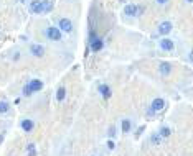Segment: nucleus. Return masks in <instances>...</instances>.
<instances>
[{
	"instance_id": "nucleus-1",
	"label": "nucleus",
	"mask_w": 193,
	"mask_h": 156,
	"mask_svg": "<svg viewBox=\"0 0 193 156\" xmlns=\"http://www.w3.org/2000/svg\"><path fill=\"white\" fill-rule=\"evenodd\" d=\"M41 89H43V81H40V79H30L25 84V87H23V95L30 97L32 94L41 91Z\"/></svg>"
},
{
	"instance_id": "nucleus-2",
	"label": "nucleus",
	"mask_w": 193,
	"mask_h": 156,
	"mask_svg": "<svg viewBox=\"0 0 193 156\" xmlns=\"http://www.w3.org/2000/svg\"><path fill=\"white\" fill-rule=\"evenodd\" d=\"M45 38L50 41H61L63 39V31H61L58 26H48L45 28Z\"/></svg>"
},
{
	"instance_id": "nucleus-3",
	"label": "nucleus",
	"mask_w": 193,
	"mask_h": 156,
	"mask_svg": "<svg viewBox=\"0 0 193 156\" xmlns=\"http://www.w3.org/2000/svg\"><path fill=\"white\" fill-rule=\"evenodd\" d=\"M58 28H60V30L65 33V35H69V33L74 30V25H73V21H71L69 18L63 17V18L58 20Z\"/></svg>"
},
{
	"instance_id": "nucleus-4",
	"label": "nucleus",
	"mask_w": 193,
	"mask_h": 156,
	"mask_svg": "<svg viewBox=\"0 0 193 156\" xmlns=\"http://www.w3.org/2000/svg\"><path fill=\"white\" fill-rule=\"evenodd\" d=\"M28 53L33 56V58H43L45 56V46L40 43H32L28 48Z\"/></svg>"
},
{
	"instance_id": "nucleus-5",
	"label": "nucleus",
	"mask_w": 193,
	"mask_h": 156,
	"mask_svg": "<svg viewBox=\"0 0 193 156\" xmlns=\"http://www.w3.org/2000/svg\"><path fill=\"white\" fill-rule=\"evenodd\" d=\"M159 46H160V49L165 51V53H172L173 49H175V43H173L170 38H162L159 41Z\"/></svg>"
},
{
	"instance_id": "nucleus-6",
	"label": "nucleus",
	"mask_w": 193,
	"mask_h": 156,
	"mask_svg": "<svg viewBox=\"0 0 193 156\" xmlns=\"http://www.w3.org/2000/svg\"><path fill=\"white\" fill-rule=\"evenodd\" d=\"M172 28H173V25L170 23V21H162V23L157 26V33L162 35V36H165V35H170Z\"/></svg>"
},
{
	"instance_id": "nucleus-7",
	"label": "nucleus",
	"mask_w": 193,
	"mask_h": 156,
	"mask_svg": "<svg viewBox=\"0 0 193 156\" xmlns=\"http://www.w3.org/2000/svg\"><path fill=\"white\" fill-rule=\"evenodd\" d=\"M165 105H167V102L163 100V99L157 97V99H153V100H152V104H150V109H152V110L157 113V112L163 110V109H165Z\"/></svg>"
},
{
	"instance_id": "nucleus-8",
	"label": "nucleus",
	"mask_w": 193,
	"mask_h": 156,
	"mask_svg": "<svg viewBox=\"0 0 193 156\" xmlns=\"http://www.w3.org/2000/svg\"><path fill=\"white\" fill-rule=\"evenodd\" d=\"M30 13H33V15L43 13V2L41 0H32L30 2Z\"/></svg>"
},
{
	"instance_id": "nucleus-9",
	"label": "nucleus",
	"mask_w": 193,
	"mask_h": 156,
	"mask_svg": "<svg viewBox=\"0 0 193 156\" xmlns=\"http://www.w3.org/2000/svg\"><path fill=\"white\" fill-rule=\"evenodd\" d=\"M102 46H104V39L101 38V36H98L96 39H93V41H89V48H91V51L93 53H98L102 49Z\"/></svg>"
},
{
	"instance_id": "nucleus-10",
	"label": "nucleus",
	"mask_w": 193,
	"mask_h": 156,
	"mask_svg": "<svg viewBox=\"0 0 193 156\" xmlns=\"http://www.w3.org/2000/svg\"><path fill=\"white\" fill-rule=\"evenodd\" d=\"M159 72H160V76H163V77L170 76V72H172V64H170V63H167V61L160 63V66H159Z\"/></svg>"
},
{
	"instance_id": "nucleus-11",
	"label": "nucleus",
	"mask_w": 193,
	"mask_h": 156,
	"mask_svg": "<svg viewBox=\"0 0 193 156\" xmlns=\"http://www.w3.org/2000/svg\"><path fill=\"white\" fill-rule=\"evenodd\" d=\"M20 127H22V130L23 131L30 133V131H33L35 123H33V120H30V118H23V120L20 122Z\"/></svg>"
},
{
	"instance_id": "nucleus-12",
	"label": "nucleus",
	"mask_w": 193,
	"mask_h": 156,
	"mask_svg": "<svg viewBox=\"0 0 193 156\" xmlns=\"http://www.w3.org/2000/svg\"><path fill=\"white\" fill-rule=\"evenodd\" d=\"M98 91H99V94H101V95H102L104 99H106V100L111 97V95H112V91H111V87H109L107 84H99Z\"/></svg>"
},
{
	"instance_id": "nucleus-13",
	"label": "nucleus",
	"mask_w": 193,
	"mask_h": 156,
	"mask_svg": "<svg viewBox=\"0 0 193 156\" xmlns=\"http://www.w3.org/2000/svg\"><path fill=\"white\" fill-rule=\"evenodd\" d=\"M124 15H126V17H137V5L127 3V5L124 7Z\"/></svg>"
},
{
	"instance_id": "nucleus-14",
	"label": "nucleus",
	"mask_w": 193,
	"mask_h": 156,
	"mask_svg": "<svg viewBox=\"0 0 193 156\" xmlns=\"http://www.w3.org/2000/svg\"><path fill=\"white\" fill-rule=\"evenodd\" d=\"M130 127H132L130 120H129V118H124V120H122V123H120L122 131H124V133H129V131H130Z\"/></svg>"
},
{
	"instance_id": "nucleus-15",
	"label": "nucleus",
	"mask_w": 193,
	"mask_h": 156,
	"mask_svg": "<svg viewBox=\"0 0 193 156\" xmlns=\"http://www.w3.org/2000/svg\"><path fill=\"white\" fill-rule=\"evenodd\" d=\"M43 2V13H50L53 10V2L51 0H41Z\"/></svg>"
},
{
	"instance_id": "nucleus-16",
	"label": "nucleus",
	"mask_w": 193,
	"mask_h": 156,
	"mask_svg": "<svg viewBox=\"0 0 193 156\" xmlns=\"http://www.w3.org/2000/svg\"><path fill=\"white\" fill-rule=\"evenodd\" d=\"M65 97H66V89H65V87H60V89L56 91V100H58V102H63Z\"/></svg>"
},
{
	"instance_id": "nucleus-17",
	"label": "nucleus",
	"mask_w": 193,
	"mask_h": 156,
	"mask_svg": "<svg viewBox=\"0 0 193 156\" xmlns=\"http://www.w3.org/2000/svg\"><path fill=\"white\" fill-rule=\"evenodd\" d=\"M159 133H160V137L162 138H168L170 135H172V128L170 127H162L159 130Z\"/></svg>"
},
{
	"instance_id": "nucleus-18",
	"label": "nucleus",
	"mask_w": 193,
	"mask_h": 156,
	"mask_svg": "<svg viewBox=\"0 0 193 156\" xmlns=\"http://www.w3.org/2000/svg\"><path fill=\"white\" fill-rule=\"evenodd\" d=\"M10 110V104L7 100H0V113H7Z\"/></svg>"
},
{
	"instance_id": "nucleus-19",
	"label": "nucleus",
	"mask_w": 193,
	"mask_h": 156,
	"mask_svg": "<svg viewBox=\"0 0 193 156\" xmlns=\"http://www.w3.org/2000/svg\"><path fill=\"white\" fill-rule=\"evenodd\" d=\"M27 151H28V156H36V150H35V143H28V145H27Z\"/></svg>"
},
{
	"instance_id": "nucleus-20",
	"label": "nucleus",
	"mask_w": 193,
	"mask_h": 156,
	"mask_svg": "<svg viewBox=\"0 0 193 156\" xmlns=\"http://www.w3.org/2000/svg\"><path fill=\"white\" fill-rule=\"evenodd\" d=\"M150 141H152L153 145H159L160 141H162V137H160V133H153L152 137H150Z\"/></svg>"
},
{
	"instance_id": "nucleus-21",
	"label": "nucleus",
	"mask_w": 193,
	"mask_h": 156,
	"mask_svg": "<svg viewBox=\"0 0 193 156\" xmlns=\"http://www.w3.org/2000/svg\"><path fill=\"white\" fill-rule=\"evenodd\" d=\"M107 137H109V138H114V137H116V128H114V127H111V128L107 130Z\"/></svg>"
},
{
	"instance_id": "nucleus-22",
	"label": "nucleus",
	"mask_w": 193,
	"mask_h": 156,
	"mask_svg": "<svg viewBox=\"0 0 193 156\" xmlns=\"http://www.w3.org/2000/svg\"><path fill=\"white\" fill-rule=\"evenodd\" d=\"M145 12V8L142 5H137V17H142V13Z\"/></svg>"
},
{
	"instance_id": "nucleus-23",
	"label": "nucleus",
	"mask_w": 193,
	"mask_h": 156,
	"mask_svg": "<svg viewBox=\"0 0 193 156\" xmlns=\"http://www.w3.org/2000/svg\"><path fill=\"white\" fill-rule=\"evenodd\" d=\"M107 148H109V150H114V148H116V143H114V140H109V141H107Z\"/></svg>"
},
{
	"instance_id": "nucleus-24",
	"label": "nucleus",
	"mask_w": 193,
	"mask_h": 156,
	"mask_svg": "<svg viewBox=\"0 0 193 156\" xmlns=\"http://www.w3.org/2000/svg\"><path fill=\"white\" fill-rule=\"evenodd\" d=\"M144 130H145V127H140L139 130H137V133H135V137L139 138V137H140V135H142V131H144Z\"/></svg>"
},
{
	"instance_id": "nucleus-25",
	"label": "nucleus",
	"mask_w": 193,
	"mask_h": 156,
	"mask_svg": "<svg viewBox=\"0 0 193 156\" xmlns=\"http://www.w3.org/2000/svg\"><path fill=\"white\" fill-rule=\"evenodd\" d=\"M168 2H170V0H155V3H159V5H165Z\"/></svg>"
},
{
	"instance_id": "nucleus-26",
	"label": "nucleus",
	"mask_w": 193,
	"mask_h": 156,
	"mask_svg": "<svg viewBox=\"0 0 193 156\" xmlns=\"http://www.w3.org/2000/svg\"><path fill=\"white\" fill-rule=\"evenodd\" d=\"M188 58H190V63L193 64V51H190V56H188Z\"/></svg>"
},
{
	"instance_id": "nucleus-27",
	"label": "nucleus",
	"mask_w": 193,
	"mask_h": 156,
	"mask_svg": "<svg viewBox=\"0 0 193 156\" xmlns=\"http://www.w3.org/2000/svg\"><path fill=\"white\" fill-rule=\"evenodd\" d=\"M186 3H193V0H185Z\"/></svg>"
},
{
	"instance_id": "nucleus-28",
	"label": "nucleus",
	"mask_w": 193,
	"mask_h": 156,
	"mask_svg": "<svg viewBox=\"0 0 193 156\" xmlns=\"http://www.w3.org/2000/svg\"><path fill=\"white\" fill-rule=\"evenodd\" d=\"M120 2H127V0H120Z\"/></svg>"
}]
</instances>
